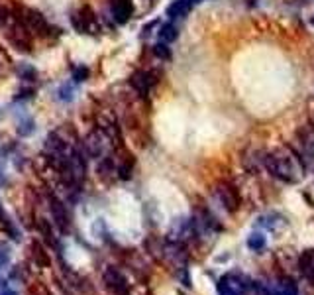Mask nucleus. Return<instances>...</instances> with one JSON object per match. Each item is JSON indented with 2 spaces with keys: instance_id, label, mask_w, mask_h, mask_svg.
<instances>
[{
  "instance_id": "f257e3e1",
  "label": "nucleus",
  "mask_w": 314,
  "mask_h": 295,
  "mask_svg": "<svg viewBox=\"0 0 314 295\" xmlns=\"http://www.w3.org/2000/svg\"><path fill=\"white\" fill-rule=\"evenodd\" d=\"M263 164L267 171L285 181V183H297L301 173H299V168H297V162H295V156L289 152V150H279V152H273V154H267L263 158Z\"/></svg>"
},
{
  "instance_id": "f03ea898",
  "label": "nucleus",
  "mask_w": 314,
  "mask_h": 295,
  "mask_svg": "<svg viewBox=\"0 0 314 295\" xmlns=\"http://www.w3.org/2000/svg\"><path fill=\"white\" fill-rule=\"evenodd\" d=\"M16 20L30 32V34H36V36H49V30H51V26H49V22L45 20V16L38 12V10H34V8H20V12H18V16H16Z\"/></svg>"
},
{
  "instance_id": "7ed1b4c3",
  "label": "nucleus",
  "mask_w": 314,
  "mask_h": 295,
  "mask_svg": "<svg viewBox=\"0 0 314 295\" xmlns=\"http://www.w3.org/2000/svg\"><path fill=\"white\" fill-rule=\"evenodd\" d=\"M71 22H73V28L77 32H80V34H96L98 32L96 16H94V12L88 6H82V8H78L77 12H73Z\"/></svg>"
},
{
  "instance_id": "20e7f679",
  "label": "nucleus",
  "mask_w": 314,
  "mask_h": 295,
  "mask_svg": "<svg viewBox=\"0 0 314 295\" xmlns=\"http://www.w3.org/2000/svg\"><path fill=\"white\" fill-rule=\"evenodd\" d=\"M8 38H10V43L14 45V47H18L20 51H32V45H34V42H32V34L16 20V26L14 28H10V34H8Z\"/></svg>"
},
{
  "instance_id": "39448f33",
  "label": "nucleus",
  "mask_w": 314,
  "mask_h": 295,
  "mask_svg": "<svg viewBox=\"0 0 314 295\" xmlns=\"http://www.w3.org/2000/svg\"><path fill=\"white\" fill-rule=\"evenodd\" d=\"M104 284L118 295L128 294V282H126V278L122 276V272L116 270V268H106V270H104Z\"/></svg>"
},
{
  "instance_id": "423d86ee",
  "label": "nucleus",
  "mask_w": 314,
  "mask_h": 295,
  "mask_svg": "<svg viewBox=\"0 0 314 295\" xmlns=\"http://www.w3.org/2000/svg\"><path fill=\"white\" fill-rule=\"evenodd\" d=\"M216 195H218V199L224 203V207H226L228 211H236V209L239 207L237 191H236L232 185H228V183H220V185L216 187Z\"/></svg>"
},
{
  "instance_id": "0eeeda50",
  "label": "nucleus",
  "mask_w": 314,
  "mask_h": 295,
  "mask_svg": "<svg viewBox=\"0 0 314 295\" xmlns=\"http://www.w3.org/2000/svg\"><path fill=\"white\" fill-rule=\"evenodd\" d=\"M49 211H51V216H53L55 224H57L61 230H67V228H69V214H67L65 205H63L59 199L49 197Z\"/></svg>"
},
{
  "instance_id": "6e6552de",
  "label": "nucleus",
  "mask_w": 314,
  "mask_h": 295,
  "mask_svg": "<svg viewBox=\"0 0 314 295\" xmlns=\"http://www.w3.org/2000/svg\"><path fill=\"white\" fill-rule=\"evenodd\" d=\"M110 6H112V16L118 24H126L132 18L134 12L132 0H110Z\"/></svg>"
},
{
  "instance_id": "1a4fd4ad",
  "label": "nucleus",
  "mask_w": 314,
  "mask_h": 295,
  "mask_svg": "<svg viewBox=\"0 0 314 295\" xmlns=\"http://www.w3.org/2000/svg\"><path fill=\"white\" fill-rule=\"evenodd\" d=\"M130 83H132V87H134L140 95H148L150 89H152L154 83H156V79H154V75L148 73V71H136V73L132 75Z\"/></svg>"
},
{
  "instance_id": "9d476101",
  "label": "nucleus",
  "mask_w": 314,
  "mask_h": 295,
  "mask_svg": "<svg viewBox=\"0 0 314 295\" xmlns=\"http://www.w3.org/2000/svg\"><path fill=\"white\" fill-rule=\"evenodd\" d=\"M84 150H86V154H88L90 158H98V156L102 154V150H104V136H102V130H96V132H92V134L86 138Z\"/></svg>"
},
{
  "instance_id": "9b49d317",
  "label": "nucleus",
  "mask_w": 314,
  "mask_h": 295,
  "mask_svg": "<svg viewBox=\"0 0 314 295\" xmlns=\"http://www.w3.org/2000/svg\"><path fill=\"white\" fill-rule=\"evenodd\" d=\"M0 224H2V230L12 238V240H20V230L16 228V224H14V220L6 214L4 211V207H2V203H0Z\"/></svg>"
},
{
  "instance_id": "f8f14e48",
  "label": "nucleus",
  "mask_w": 314,
  "mask_h": 295,
  "mask_svg": "<svg viewBox=\"0 0 314 295\" xmlns=\"http://www.w3.org/2000/svg\"><path fill=\"white\" fill-rule=\"evenodd\" d=\"M299 268H301V272L314 284V250L303 252L301 260H299Z\"/></svg>"
},
{
  "instance_id": "ddd939ff",
  "label": "nucleus",
  "mask_w": 314,
  "mask_h": 295,
  "mask_svg": "<svg viewBox=\"0 0 314 295\" xmlns=\"http://www.w3.org/2000/svg\"><path fill=\"white\" fill-rule=\"evenodd\" d=\"M191 8H193V6H191L189 2H185V0H175L173 4H169L167 16H169V18H185Z\"/></svg>"
},
{
  "instance_id": "4468645a",
  "label": "nucleus",
  "mask_w": 314,
  "mask_h": 295,
  "mask_svg": "<svg viewBox=\"0 0 314 295\" xmlns=\"http://www.w3.org/2000/svg\"><path fill=\"white\" fill-rule=\"evenodd\" d=\"M159 40L165 43L177 40V28H175L173 24H163V26L159 28Z\"/></svg>"
},
{
  "instance_id": "2eb2a0df",
  "label": "nucleus",
  "mask_w": 314,
  "mask_h": 295,
  "mask_svg": "<svg viewBox=\"0 0 314 295\" xmlns=\"http://www.w3.org/2000/svg\"><path fill=\"white\" fill-rule=\"evenodd\" d=\"M30 250H34V258H36V262H38L39 266H43V268L49 266V256H47V252L43 250V246H39L38 242H32Z\"/></svg>"
},
{
  "instance_id": "dca6fc26",
  "label": "nucleus",
  "mask_w": 314,
  "mask_h": 295,
  "mask_svg": "<svg viewBox=\"0 0 314 295\" xmlns=\"http://www.w3.org/2000/svg\"><path fill=\"white\" fill-rule=\"evenodd\" d=\"M18 75H20L22 81H36L38 71L34 67H30V65H22V67H18Z\"/></svg>"
},
{
  "instance_id": "f3484780",
  "label": "nucleus",
  "mask_w": 314,
  "mask_h": 295,
  "mask_svg": "<svg viewBox=\"0 0 314 295\" xmlns=\"http://www.w3.org/2000/svg\"><path fill=\"white\" fill-rule=\"evenodd\" d=\"M247 246H249L251 250H261V248L265 246V238H263L259 232H253V234L247 238Z\"/></svg>"
},
{
  "instance_id": "a211bd4d",
  "label": "nucleus",
  "mask_w": 314,
  "mask_h": 295,
  "mask_svg": "<svg viewBox=\"0 0 314 295\" xmlns=\"http://www.w3.org/2000/svg\"><path fill=\"white\" fill-rule=\"evenodd\" d=\"M38 228L41 230V234L45 236V240H47L49 244H55V236H53V232H51V226L47 224V220L39 218V220H38Z\"/></svg>"
},
{
  "instance_id": "6ab92c4d",
  "label": "nucleus",
  "mask_w": 314,
  "mask_h": 295,
  "mask_svg": "<svg viewBox=\"0 0 314 295\" xmlns=\"http://www.w3.org/2000/svg\"><path fill=\"white\" fill-rule=\"evenodd\" d=\"M154 53H156L159 59H171V51H169V47H167V43L165 42H159L154 47Z\"/></svg>"
},
{
  "instance_id": "aec40b11",
  "label": "nucleus",
  "mask_w": 314,
  "mask_h": 295,
  "mask_svg": "<svg viewBox=\"0 0 314 295\" xmlns=\"http://www.w3.org/2000/svg\"><path fill=\"white\" fill-rule=\"evenodd\" d=\"M32 132H34V120L32 118H26V120L20 122V126H18V134L20 136H28Z\"/></svg>"
},
{
  "instance_id": "412c9836",
  "label": "nucleus",
  "mask_w": 314,
  "mask_h": 295,
  "mask_svg": "<svg viewBox=\"0 0 314 295\" xmlns=\"http://www.w3.org/2000/svg\"><path fill=\"white\" fill-rule=\"evenodd\" d=\"M59 98L61 100H71L73 98V87L71 85H63L59 89Z\"/></svg>"
},
{
  "instance_id": "4be33fe9",
  "label": "nucleus",
  "mask_w": 314,
  "mask_h": 295,
  "mask_svg": "<svg viewBox=\"0 0 314 295\" xmlns=\"http://www.w3.org/2000/svg\"><path fill=\"white\" fill-rule=\"evenodd\" d=\"M86 77H88V69H86V67H78V69H75V73H73V79H75L77 83L86 81Z\"/></svg>"
},
{
  "instance_id": "5701e85b",
  "label": "nucleus",
  "mask_w": 314,
  "mask_h": 295,
  "mask_svg": "<svg viewBox=\"0 0 314 295\" xmlns=\"http://www.w3.org/2000/svg\"><path fill=\"white\" fill-rule=\"evenodd\" d=\"M8 20H10V10L0 4V28H6Z\"/></svg>"
},
{
  "instance_id": "b1692460",
  "label": "nucleus",
  "mask_w": 314,
  "mask_h": 295,
  "mask_svg": "<svg viewBox=\"0 0 314 295\" xmlns=\"http://www.w3.org/2000/svg\"><path fill=\"white\" fill-rule=\"evenodd\" d=\"M8 262H10V252H8V248L4 244H0V268L8 266Z\"/></svg>"
},
{
  "instance_id": "393cba45",
  "label": "nucleus",
  "mask_w": 314,
  "mask_h": 295,
  "mask_svg": "<svg viewBox=\"0 0 314 295\" xmlns=\"http://www.w3.org/2000/svg\"><path fill=\"white\" fill-rule=\"evenodd\" d=\"M6 185H8V177L0 171V187H6Z\"/></svg>"
},
{
  "instance_id": "a878e982",
  "label": "nucleus",
  "mask_w": 314,
  "mask_h": 295,
  "mask_svg": "<svg viewBox=\"0 0 314 295\" xmlns=\"http://www.w3.org/2000/svg\"><path fill=\"white\" fill-rule=\"evenodd\" d=\"M0 295H16V292H12L10 288H6V286H2V294Z\"/></svg>"
},
{
  "instance_id": "bb28decb",
  "label": "nucleus",
  "mask_w": 314,
  "mask_h": 295,
  "mask_svg": "<svg viewBox=\"0 0 314 295\" xmlns=\"http://www.w3.org/2000/svg\"><path fill=\"white\" fill-rule=\"evenodd\" d=\"M311 126H313V130H314V108L311 110Z\"/></svg>"
},
{
  "instance_id": "cd10ccee",
  "label": "nucleus",
  "mask_w": 314,
  "mask_h": 295,
  "mask_svg": "<svg viewBox=\"0 0 314 295\" xmlns=\"http://www.w3.org/2000/svg\"><path fill=\"white\" fill-rule=\"evenodd\" d=\"M185 2H189L191 6H195V4H198V2H202V0H185Z\"/></svg>"
}]
</instances>
